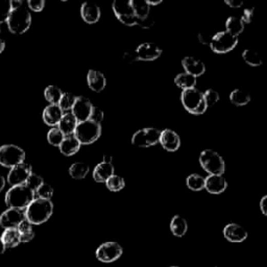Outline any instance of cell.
<instances>
[{
    "mask_svg": "<svg viewBox=\"0 0 267 267\" xmlns=\"http://www.w3.org/2000/svg\"><path fill=\"white\" fill-rule=\"evenodd\" d=\"M254 16H255V9L254 8H247L243 11L242 17L240 19L243 21V23H251L254 19Z\"/></svg>",
    "mask_w": 267,
    "mask_h": 267,
    "instance_id": "obj_45",
    "label": "cell"
},
{
    "mask_svg": "<svg viewBox=\"0 0 267 267\" xmlns=\"http://www.w3.org/2000/svg\"><path fill=\"white\" fill-rule=\"evenodd\" d=\"M20 235V242L22 243H26L29 242L33 239L35 237V232L31 231V232H27V233H23V234H19Z\"/></svg>",
    "mask_w": 267,
    "mask_h": 267,
    "instance_id": "obj_50",
    "label": "cell"
},
{
    "mask_svg": "<svg viewBox=\"0 0 267 267\" xmlns=\"http://www.w3.org/2000/svg\"><path fill=\"white\" fill-rule=\"evenodd\" d=\"M225 31L231 33L232 36L238 38V36L244 30V23L239 17L231 16L227 18L225 22Z\"/></svg>",
    "mask_w": 267,
    "mask_h": 267,
    "instance_id": "obj_28",
    "label": "cell"
},
{
    "mask_svg": "<svg viewBox=\"0 0 267 267\" xmlns=\"http://www.w3.org/2000/svg\"><path fill=\"white\" fill-rule=\"evenodd\" d=\"M81 145L82 144L74 137V135H70V136H65V138L63 139V141L59 147L63 155L67 156V157H70V156L75 155L80 150Z\"/></svg>",
    "mask_w": 267,
    "mask_h": 267,
    "instance_id": "obj_25",
    "label": "cell"
},
{
    "mask_svg": "<svg viewBox=\"0 0 267 267\" xmlns=\"http://www.w3.org/2000/svg\"><path fill=\"white\" fill-rule=\"evenodd\" d=\"M19 234H23V233H27V232H31L32 230V224L30 222H28L26 219L23 220L17 227Z\"/></svg>",
    "mask_w": 267,
    "mask_h": 267,
    "instance_id": "obj_49",
    "label": "cell"
},
{
    "mask_svg": "<svg viewBox=\"0 0 267 267\" xmlns=\"http://www.w3.org/2000/svg\"><path fill=\"white\" fill-rule=\"evenodd\" d=\"M223 236L224 238L233 243H240L246 240L249 234L246 230L238 223L231 222L226 224L223 228Z\"/></svg>",
    "mask_w": 267,
    "mask_h": 267,
    "instance_id": "obj_15",
    "label": "cell"
},
{
    "mask_svg": "<svg viewBox=\"0 0 267 267\" xmlns=\"http://www.w3.org/2000/svg\"><path fill=\"white\" fill-rule=\"evenodd\" d=\"M5 48H6V42L3 39H0V53L5 50Z\"/></svg>",
    "mask_w": 267,
    "mask_h": 267,
    "instance_id": "obj_57",
    "label": "cell"
},
{
    "mask_svg": "<svg viewBox=\"0 0 267 267\" xmlns=\"http://www.w3.org/2000/svg\"><path fill=\"white\" fill-rule=\"evenodd\" d=\"M169 267H179V266H169Z\"/></svg>",
    "mask_w": 267,
    "mask_h": 267,
    "instance_id": "obj_58",
    "label": "cell"
},
{
    "mask_svg": "<svg viewBox=\"0 0 267 267\" xmlns=\"http://www.w3.org/2000/svg\"><path fill=\"white\" fill-rule=\"evenodd\" d=\"M123 254L122 246L114 241L105 242L100 244L95 253L98 261L102 263H113L117 261Z\"/></svg>",
    "mask_w": 267,
    "mask_h": 267,
    "instance_id": "obj_10",
    "label": "cell"
},
{
    "mask_svg": "<svg viewBox=\"0 0 267 267\" xmlns=\"http://www.w3.org/2000/svg\"><path fill=\"white\" fill-rule=\"evenodd\" d=\"M187 186L192 191H200L205 189V178L197 174L190 175L186 180Z\"/></svg>",
    "mask_w": 267,
    "mask_h": 267,
    "instance_id": "obj_34",
    "label": "cell"
},
{
    "mask_svg": "<svg viewBox=\"0 0 267 267\" xmlns=\"http://www.w3.org/2000/svg\"><path fill=\"white\" fill-rule=\"evenodd\" d=\"M146 3L149 7H151V6H158L162 4V0H146Z\"/></svg>",
    "mask_w": 267,
    "mask_h": 267,
    "instance_id": "obj_53",
    "label": "cell"
},
{
    "mask_svg": "<svg viewBox=\"0 0 267 267\" xmlns=\"http://www.w3.org/2000/svg\"><path fill=\"white\" fill-rule=\"evenodd\" d=\"M139 61H155L162 54V49L155 43H143L135 50Z\"/></svg>",
    "mask_w": 267,
    "mask_h": 267,
    "instance_id": "obj_18",
    "label": "cell"
},
{
    "mask_svg": "<svg viewBox=\"0 0 267 267\" xmlns=\"http://www.w3.org/2000/svg\"><path fill=\"white\" fill-rule=\"evenodd\" d=\"M27 6L33 12H41L45 7V2L44 0H28Z\"/></svg>",
    "mask_w": 267,
    "mask_h": 267,
    "instance_id": "obj_44",
    "label": "cell"
},
{
    "mask_svg": "<svg viewBox=\"0 0 267 267\" xmlns=\"http://www.w3.org/2000/svg\"><path fill=\"white\" fill-rule=\"evenodd\" d=\"M44 183V181H43V179L40 177V176H38V175H36V174H31L29 177H28V179L26 180V182H25V186L26 187H28L31 191H33L35 192V194H36V191L40 188V186L42 185Z\"/></svg>",
    "mask_w": 267,
    "mask_h": 267,
    "instance_id": "obj_39",
    "label": "cell"
},
{
    "mask_svg": "<svg viewBox=\"0 0 267 267\" xmlns=\"http://www.w3.org/2000/svg\"><path fill=\"white\" fill-rule=\"evenodd\" d=\"M53 204L51 200L35 198L25 209V218L31 224H42L52 215Z\"/></svg>",
    "mask_w": 267,
    "mask_h": 267,
    "instance_id": "obj_1",
    "label": "cell"
},
{
    "mask_svg": "<svg viewBox=\"0 0 267 267\" xmlns=\"http://www.w3.org/2000/svg\"><path fill=\"white\" fill-rule=\"evenodd\" d=\"M104 111L102 109H99L98 107H93L91 115L89 120L97 123V124H102L103 120H104Z\"/></svg>",
    "mask_w": 267,
    "mask_h": 267,
    "instance_id": "obj_43",
    "label": "cell"
},
{
    "mask_svg": "<svg viewBox=\"0 0 267 267\" xmlns=\"http://www.w3.org/2000/svg\"><path fill=\"white\" fill-rule=\"evenodd\" d=\"M73 135L81 144L94 143L102 135V125L91 120L79 122Z\"/></svg>",
    "mask_w": 267,
    "mask_h": 267,
    "instance_id": "obj_6",
    "label": "cell"
},
{
    "mask_svg": "<svg viewBox=\"0 0 267 267\" xmlns=\"http://www.w3.org/2000/svg\"><path fill=\"white\" fill-rule=\"evenodd\" d=\"M75 99H77V96L73 95L72 93H67V92L63 93L58 106L60 107V109L63 112L68 113V111L72 110V107H73V105L75 103Z\"/></svg>",
    "mask_w": 267,
    "mask_h": 267,
    "instance_id": "obj_35",
    "label": "cell"
},
{
    "mask_svg": "<svg viewBox=\"0 0 267 267\" xmlns=\"http://www.w3.org/2000/svg\"><path fill=\"white\" fill-rule=\"evenodd\" d=\"M160 143L165 150L174 152L180 148L181 138L175 130L170 128H166L161 130Z\"/></svg>",
    "mask_w": 267,
    "mask_h": 267,
    "instance_id": "obj_16",
    "label": "cell"
},
{
    "mask_svg": "<svg viewBox=\"0 0 267 267\" xmlns=\"http://www.w3.org/2000/svg\"><path fill=\"white\" fill-rule=\"evenodd\" d=\"M112 9L115 16L122 24L126 26L137 25L138 19L136 18L135 14H134L129 0H127V2H125V0L124 2H114L112 5Z\"/></svg>",
    "mask_w": 267,
    "mask_h": 267,
    "instance_id": "obj_11",
    "label": "cell"
},
{
    "mask_svg": "<svg viewBox=\"0 0 267 267\" xmlns=\"http://www.w3.org/2000/svg\"><path fill=\"white\" fill-rule=\"evenodd\" d=\"M238 38L232 36L227 31H219L212 37L210 47L216 53H226L236 47Z\"/></svg>",
    "mask_w": 267,
    "mask_h": 267,
    "instance_id": "obj_8",
    "label": "cell"
},
{
    "mask_svg": "<svg viewBox=\"0 0 267 267\" xmlns=\"http://www.w3.org/2000/svg\"><path fill=\"white\" fill-rule=\"evenodd\" d=\"M6 249L16 247L20 243V235L17 228H7L2 235Z\"/></svg>",
    "mask_w": 267,
    "mask_h": 267,
    "instance_id": "obj_29",
    "label": "cell"
},
{
    "mask_svg": "<svg viewBox=\"0 0 267 267\" xmlns=\"http://www.w3.org/2000/svg\"><path fill=\"white\" fill-rule=\"evenodd\" d=\"M33 199H35V192L25 185H18L12 186L7 192L6 204L9 208L25 210Z\"/></svg>",
    "mask_w": 267,
    "mask_h": 267,
    "instance_id": "obj_2",
    "label": "cell"
},
{
    "mask_svg": "<svg viewBox=\"0 0 267 267\" xmlns=\"http://www.w3.org/2000/svg\"><path fill=\"white\" fill-rule=\"evenodd\" d=\"M224 4L232 9H239L243 6L241 0H224Z\"/></svg>",
    "mask_w": 267,
    "mask_h": 267,
    "instance_id": "obj_51",
    "label": "cell"
},
{
    "mask_svg": "<svg viewBox=\"0 0 267 267\" xmlns=\"http://www.w3.org/2000/svg\"><path fill=\"white\" fill-rule=\"evenodd\" d=\"M81 16L86 23L94 24L99 21L102 12L97 5L93 3H85L81 8Z\"/></svg>",
    "mask_w": 267,
    "mask_h": 267,
    "instance_id": "obj_20",
    "label": "cell"
},
{
    "mask_svg": "<svg viewBox=\"0 0 267 267\" xmlns=\"http://www.w3.org/2000/svg\"><path fill=\"white\" fill-rule=\"evenodd\" d=\"M5 186H6V179L2 175H0V192L4 190Z\"/></svg>",
    "mask_w": 267,
    "mask_h": 267,
    "instance_id": "obj_54",
    "label": "cell"
},
{
    "mask_svg": "<svg viewBox=\"0 0 267 267\" xmlns=\"http://www.w3.org/2000/svg\"><path fill=\"white\" fill-rule=\"evenodd\" d=\"M37 195H38V198H41V199H47V200H50L52 195H53V188L49 185V184H46V183H43L40 188L36 191Z\"/></svg>",
    "mask_w": 267,
    "mask_h": 267,
    "instance_id": "obj_41",
    "label": "cell"
},
{
    "mask_svg": "<svg viewBox=\"0 0 267 267\" xmlns=\"http://www.w3.org/2000/svg\"><path fill=\"white\" fill-rule=\"evenodd\" d=\"M87 83L89 88L94 92H102L107 86V80L105 75L96 70H89L87 75Z\"/></svg>",
    "mask_w": 267,
    "mask_h": 267,
    "instance_id": "obj_22",
    "label": "cell"
},
{
    "mask_svg": "<svg viewBox=\"0 0 267 267\" xmlns=\"http://www.w3.org/2000/svg\"><path fill=\"white\" fill-rule=\"evenodd\" d=\"M11 11H12L11 2H7V0H0V23L7 22Z\"/></svg>",
    "mask_w": 267,
    "mask_h": 267,
    "instance_id": "obj_42",
    "label": "cell"
},
{
    "mask_svg": "<svg viewBox=\"0 0 267 267\" xmlns=\"http://www.w3.org/2000/svg\"><path fill=\"white\" fill-rule=\"evenodd\" d=\"M106 186L107 188L112 191V192H118L120 190H122L125 186V182L124 180L116 175H113L107 182H106Z\"/></svg>",
    "mask_w": 267,
    "mask_h": 267,
    "instance_id": "obj_36",
    "label": "cell"
},
{
    "mask_svg": "<svg viewBox=\"0 0 267 267\" xmlns=\"http://www.w3.org/2000/svg\"><path fill=\"white\" fill-rule=\"evenodd\" d=\"M7 23L11 32L15 35H22L31 24V15L28 9L22 5L16 9H12Z\"/></svg>",
    "mask_w": 267,
    "mask_h": 267,
    "instance_id": "obj_3",
    "label": "cell"
},
{
    "mask_svg": "<svg viewBox=\"0 0 267 267\" xmlns=\"http://www.w3.org/2000/svg\"><path fill=\"white\" fill-rule=\"evenodd\" d=\"M251 95L245 92V91H242L240 89H236L231 92L230 94V100L231 103L233 105H235L237 107H242V106H245L247 105L250 102H251Z\"/></svg>",
    "mask_w": 267,
    "mask_h": 267,
    "instance_id": "obj_30",
    "label": "cell"
},
{
    "mask_svg": "<svg viewBox=\"0 0 267 267\" xmlns=\"http://www.w3.org/2000/svg\"><path fill=\"white\" fill-rule=\"evenodd\" d=\"M89 171H90V167L83 162L73 163L69 168V175L71 176L72 179L75 180L85 179L88 176Z\"/></svg>",
    "mask_w": 267,
    "mask_h": 267,
    "instance_id": "obj_31",
    "label": "cell"
},
{
    "mask_svg": "<svg viewBox=\"0 0 267 267\" xmlns=\"http://www.w3.org/2000/svg\"><path fill=\"white\" fill-rule=\"evenodd\" d=\"M123 60L124 62H126L127 64H134L139 61L138 59V55L136 53V51H126L124 54H123Z\"/></svg>",
    "mask_w": 267,
    "mask_h": 267,
    "instance_id": "obj_46",
    "label": "cell"
},
{
    "mask_svg": "<svg viewBox=\"0 0 267 267\" xmlns=\"http://www.w3.org/2000/svg\"><path fill=\"white\" fill-rule=\"evenodd\" d=\"M212 37H213V36L209 35V33L200 32V33H198L197 39H198V42H199L200 44H204V45H210V43H211V40H212Z\"/></svg>",
    "mask_w": 267,
    "mask_h": 267,
    "instance_id": "obj_47",
    "label": "cell"
},
{
    "mask_svg": "<svg viewBox=\"0 0 267 267\" xmlns=\"http://www.w3.org/2000/svg\"><path fill=\"white\" fill-rule=\"evenodd\" d=\"M64 138V134L59 129V127H52L47 134V140L49 144L53 146H60Z\"/></svg>",
    "mask_w": 267,
    "mask_h": 267,
    "instance_id": "obj_37",
    "label": "cell"
},
{
    "mask_svg": "<svg viewBox=\"0 0 267 267\" xmlns=\"http://www.w3.org/2000/svg\"><path fill=\"white\" fill-rule=\"evenodd\" d=\"M104 163H109V164H112V157L111 156H108V155H105L104 156Z\"/></svg>",
    "mask_w": 267,
    "mask_h": 267,
    "instance_id": "obj_56",
    "label": "cell"
},
{
    "mask_svg": "<svg viewBox=\"0 0 267 267\" xmlns=\"http://www.w3.org/2000/svg\"><path fill=\"white\" fill-rule=\"evenodd\" d=\"M260 210L261 212L266 216L267 215V195L263 196L262 199L260 200Z\"/></svg>",
    "mask_w": 267,
    "mask_h": 267,
    "instance_id": "obj_52",
    "label": "cell"
},
{
    "mask_svg": "<svg viewBox=\"0 0 267 267\" xmlns=\"http://www.w3.org/2000/svg\"><path fill=\"white\" fill-rule=\"evenodd\" d=\"M199 163L209 175L222 176L225 171V163L215 150L205 149L199 156Z\"/></svg>",
    "mask_w": 267,
    "mask_h": 267,
    "instance_id": "obj_5",
    "label": "cell"
},
{
    "mask_svg": "<svg viewBox=\"0 0 267 267\" xmlns=\"http://www.w3.org/2000/svg\"><path fill=\"white\" fill-rule=\"evenodd\" d=\"M79 124V121L73 116L72 113H65L63 114L60 122H59V129L64 134V136L73 135L74 130Z\"/></svg>",
    "mask_w": 267,
    "mask_h": 267,
    "instance_id": "obj_23",
    "label": "cell"
},
{
    "mask_svg": "<svg viewBox=\"0 0 267 267\" xmlns=\"http://www.w3.org/2000/svg\"><path fill=\"white\" fill-rule=\"evenodd\" d=\"M6 246H5V244H4V242H3V239H2V236H0V255L2 254H4L5 252H6Z\"/></svg>",
    "mask_w": 267,
    "mask_h": 267,
    "instance_id": "obj_55",
    "label": "cell"
},
{
    "mask_svg": "<svg viewBox=\"0 0 267 267\" xmlns=\"http://www.w3.org/2000/svg\"><path fill=\"white\" fill-rule=\"evenodd\" d=\"M170 231L176 237H183L188 231L187 220L181 215H176L170 221Z\"/></svg>",
    "mask_w": 267,
    "mask_h": 267,
    "instance_id": "obj_27",
    "label": "cell"
},
{
    "mask_svg": "<svg viewBox=\"0 0 267 267\" xmlns=\"http://www.w3.org/2000/svg\"><path fill=\"white\" fill-rule=\"evenodd\" d=\"M154 24H155V20L152 18H150V17H147L145 19L137 21V25H139L141 28H144V29L152 27Z\"/></svg>",
    "mask_w": 267,
    "mask_h": 267,
    "instance_id": "obj_48",
    "label": "cell"
},
{
    "mask_svg": "<svg viewBox=\"0 0 267 267\" xmlns=\"http://www.w3.org/2000/svg\"><path fill=\"white\" fill-rule=\"evenodd\" d=\"M242 58L245 61L246 64H249L250 66L253 67H258L262 65V60L260 59L259 54L251 49H245L242 53Z\"/></svg>",
    "mask_w": 267,
    "mask_h": 267,
    "instance_id": "obj_38",
    "label": "cell"
},
{
    "mask_svg": "<svg viewBox=\"0 0 267 267\" xmlns=\"http://www.w3.org/2000/svg\"><path fill=\"white\" fill-rule=\"evenodd\" d=\"M93 107L94 106L92 105L91 100L89 98L84 96H79L75 99V103L72 107L71 113L73 114V116L77 118L79 122H83L89 120Z\"/></svg>",
    "mask_w": 267,
    "mask_h": 267,
    "instance_id": "obj_14",
    "label": "cell"
},
{
    "mask_svg": "<svg viewBox=\"0 0 267 267\" xmlns=\"http://www.w3.org/2000/svg\"><path fill=\"white\" fill-rule=\"evenodd\" d=\"M114 175V166L109 163H99L93 170V179L97 183H106Z\"/></svg>",
    "mask_w": 267,
    "mask_h": 267,
    "instance_id": "obj_21",
    "label": "cell"
},
{
    "mask_svg": "<svg viewBox=\"0 0 267 267\" xmlns=\"http://www.w3.org/2000/svg\"><path fill=\"white\" fill-rule=\"evenodd\" d=\"M175 84L183 89L184 90H187V89H191V88H195V85H196V78L186 73V72H183V73H179L176 79H175Z\"/></svg>",
    "mask_w": 267,
    "mask_h": 267,
    "instance_id": "obj_32",
    "label": "cell"
},
{
    "mask_svg": "<svg viewBox=\"0 0 267 267\" xmlns=\"http://www.w3.org/2000/svg\"><path fill=\"white\" fill-rule=\"evenodd\" d=\"M226 187L227 183L222 176L210 175L205 179V189L211 194H220Z\"/></svg>",
    "mask_w": 267,
    "mask_h": 267,
    "instance_id": "obj_19",
    "label": "cell"
},
{
    "mask_svg": "<svg viewBox=\"0 0 267 267\" xmlns=\"http://www.w3.org/2000/svg\"><path fill=\"white\" fill-rule=\"evenodd\" d=\"M161 130L155 127H147L137 130L131 137V144L139 147H149L160 142Z\"/></svg>",
    "mask_w": 267,
    "mask_h": 267,
    "instance_id": "obj_9",
    "label": "cell"
},
{
    "mask_svg": "<svg viewBox=\"0 0 267 267\" xmlns=\"http://www.w3.org/2000/svg\"><path fill=\"white\" fill-rule=\"evenodd\" d=\"M25 151L14 144H6L0 147V165L13 168L16 165L24 163Z\"/></svg>",
    "mask_w": 267,
    "mask_h": 267,
    "instance_id": "obj_7",
    "label": "cell"
},
{
    "mask_svg": "<svg viewBox=\"0 0 267 267\" xmlns=\"http://www.w3.org/2000/svg\"><path fill=\"white\" fill-rule=\"evenodd\" d=\"M63 95L62 90L56 86H48L44 91V96L50 105H58Z\"/></svg>",
    "mask_w": 267,
    "mask_h": 267,
    "instance_id": "obj_33",
    "label": "cell"
},
{
    "mask_svg": "<svg viewBox=\"0 0 267 267\" xmlns=\"http://www.w3.org/2000/svg\"><path fill=\"white\" fill-rule=\"evenodd\" d=\"M182 66L186 73L194 78H198L206 72L205 64L193 56H185L182 61Z\"/></svg>",
    "mask_w": 267,
    "mask_h": 267,
    "instance_id": "obj_17",
    "label": "cell"
},
{
    "mask_svg": "<svg viewBox=\"0 0 267 267\" xmlns=\"http://www.w3.org/2000/svg\"><path fill=\"white\" fill-rule=\"evenodd\" d=\"M181 100L184 108L191 114L200 115L204 114L207 110L203 92L196 88L184 90L181 95Z\"/></svg>",
    "mask_w": 267,
    "mask_h": 267,
    "instance_id": "obj_4",
    "label": "cell"
},
{
    "mask_svg": "<svg viewBox=\"0 0 267 267\" xmlns=\"http://www.w3.org/2000/svg\"><path fill=\"white\" fill-rule=\"evenodd\" d=\"M130 7L138 20L145 19L149 17L150 7L147 5L146 0H129Z\"/></svg>",
    "mask_w": 267,
    "mask_h": 267,
    "instance_id": "obj_26",
    "label": "cell"
},
{
    "mask_svg": "<svg viewBox=\"0 0 267 267\" xmlns=\"http://www.w3.org/2000/svg\"><path fill=\"white\" fill-rule=\"evenodd\" d=\"M32 174L31 166L27 163H21L11 168L8 175V182L12 186L24 185L28 177Z\"/></svg>",
    "mask_w": 267,
    "mask_h": 267,
    "instance_id": "obj_13",
    "label": "cell"
},
{
    "mask_svg": "<svg viewBox=\"0 0 267 267\" xmlns=\"http://www.w3.org/2000/svg\"><path fill=\"white\" fill-rule=\"evenodd\" d=\"M24 210L9 208L0 215V226L7 228H17L18 225L25 220Z\"/></svg>",
    "mask_w": 267,
    "mask_h": 267,
    "instance_id": "obj_12",
    "label": "cell"
},
{
    "mask_svg": "<svg viewBox=\"0 0 267 267\" xmlns=\"http://www.w3.org/2000/svg\"><path fill=\"white\" fill-rule=\"evenodd\" d=\"M63 114V111L60 109L58 105H49L44 109L42 117L47 125L55 126L59 124Z\"/></svg>",
    "mask_w": 267,
    "mask_h": 267,
    "instance_id": "obj_24",
    "label": "cell"
},
{
    "mask_svg": "<svg viewBox=\"0 0 267 267\" xmlns=\"http://www.w3.org/2000/svg\"><path fill=\"white\" fill-rule=\"evenodd\" d=\"M203 95H204V100H205V103H206L207 109L215 106L218 103L219 94H218L217 91H215L213 89H208L207 91H205L203 93Z\"/></svg>",
    "mask_w": 267,
    "mask_h": 267,
    "instance_id": "obj_40",
    "label": "cell"
}]
</instances>
